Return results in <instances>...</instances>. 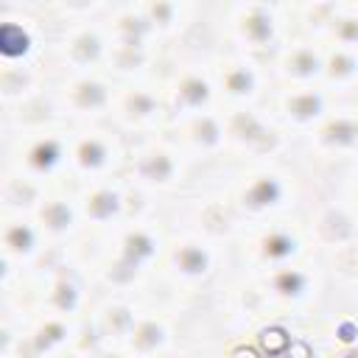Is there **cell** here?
Masks as SVG:
<instances>
[{
    "instance_id": "obj_31",
    "label": "cell",
    "mask_w": 358,
    "mask_h": 358,
    "mask_svg": "<svg viewBox=\"0 0 358 358\" xmlns=\"http://www.w3.org/2000/svg\"><path fill=\"white\" fill-rule=\"evenodd\" d=\"M112 34L115 45H165V39L159 36V31L154 28V22L148 20V14L143 11L140 0H115V6L109 8V14L103 17Z\"/></svg>"
},
{
    "instance_id": "obj_34",
    "label": "cell",
    "mask_w": 358,
    "mask_h": 358,
    "mask_svg": "<svg viewBox=\"0 0 358 358\" xmlns=\"http://www.w3.org/2000/svg\"><path fill=\"white\" fill-rule=\"evenodd\" d=\"M322 87L336 98L358 95V48L350 45H327Z\"/></svg>"
},
{
    "instance_id": "obj_18",
    "label": "cell",
    "mask_w": 358,
    "mask_h": 358,
    "mask_svg": "<svg viewBox=\"0 0 358 358\" xmlns=\"http://www.w3.org/2000/svg\"><path fill=\"white\" fill-rule=\"evenodd\" d=\"M182 352V308L176 296L148 291L143 313L123 347V358H162Z\"/></svg>"
},
{
    "instance_id": "obj_6",
    "label": "cell",
    "mask_w": 358,
    "mask_h": 358,
    "mask_svg": "<svg viewBox=\"0 0 358 358\" xmlns=\"http://www.w3.org/2000/svg\"><path fill=\"white\" fill-rule=\"evenodd\" d=\"M313 252L316 249L302 213L268 221H246L232 241V260L252 271H271Z\"/></svg>"
},
{
    "instance_id": "obj_29",
    "label": "cell",
    "mask_w": 358,
    "mask_h": 358,
    "mask_svg": "<svg viewBox=\"0 0 358 358\" xmlns=\"http://www.w3.org/2000/svg\"><path fill=\"white\" fill-rule=\"evenodd\" d=\"M168 131L173 134V140L182 145V151L196 165L229 157L227 154V117H224V109H207V112L176 117V120H171Z\"/></svg>"
},
{
    "instance_id": "obj_11",
    "label": "cell",
    "mask_w": 358,
    "mask_h": 358,
    "mask_svg": "<svg viewBox=\"0 0 358 358\" xmlns=\"http://www.w3.org/2000/svg\"><path fill=\"white\" fill-rule=\"evenodd\" d=\"M148 291H95V299L84 316V333L78 355H120L140 313Z\"/></svg>"
},
{
    "instance_id": "obj_30",
    "label": "cell",
    "mask_w": 358,
    "mask_h": 358,
    "mask_svg": "<svg viewBox=\"0 0 358 358\" xmlns=\"http://www.w3.org/2000/svg\"><path fill=\"white\" fill-rule=\"evenodd\" d=\"M53 73L48 67L0 64V115H14L45 98Z\"/></svg>"
},
{
    "instance_id": "obj_23",
    "label": "cell",
    "mask_w": 358,
    "mask_h": 358,
    "mask_svg": "<svg viewBox=\"0 0 358 358\" xmlns=\"http://www.w3.org/2000/svg\"><path fill=\"white\" fill-rule=\"evenodd\" d=\"M310 352L350 355L358 352V302L341 291H330L327 299L308 316Z\"/></svg>"
},
{
    "instance_id": "obj_7",
    "label": "cell",
    "mask_w": 358,
    "mask_h": 358,
    "mask_svg": "<svg viewBox=\"0 0 358 358\" xmlns=\"http://www.w3.org/2000/svg\"><path fill=\"white\" fill-rule=\"evenodd\" d=\"M218 22L229 48L268 59L294 31V14L282 0H218Z\"/></svg>"
},
{
    "instance_id": "obj_27",
    "label": "cell",
    "mask_w": 358,
    "mask_h": 358,
    "mask_svg": "<svg viewBox=\"0 0 358 358\" xmlns=\"http://www.w3.org/2000/svg\"><path fill=\"white\" fill-rule=\"evenodd\" d=\"M327 42L294 31L266 62L274 84H322Z\"/></svg>"
},
{
    "instance_id": "obj_4",
    "label": "cell",
    "mask_w": 358,
    "mask_h": 358,
    "mask_svg": "<svg viewBox=\"0 0 358 358\" xmlns=\"http://www.w3.org/2000/svg\"><path fill=\"white\" fill-rule=\"evenodd\" d=\"M0 165L17 168L48 185L70 179V126L62 120H0Z\"/></svg>"
},
{
    "instance_id": "obj_15",
    "label": "cell",
    "mask_w": 358,
    "mask_h": 358,
    "mask_svg": "<svg viewBox=\"0 0 358 358\" xmlns=\"http://www.w3.org/2000/svg\"><path fill=\"white\" fill-rule=\"evenodd\" d=\"M129 159V137L109 120L70 126V179L92 182L120 176Z\"/></svg>"
},
{
    "instance_id": "obj_5",
    "label": "cell",
    "mask_w": 358,
    "mask_h": 358,
    "mask_svg": "<svg viewBox=\"0 0 358 358\" xmlns=\"http://www.w3.org/2000/svg\"><path fill=\"white\" fill-rule=\"evenodd\" d=\"M95 280L81 263L76 243L53 246L45 263L31 274V305L34 310L62 313L84 319L95 299Z\"/></svg>"
},
{
    "instance_id": "obj_22",
    "label": "cell",
    "mask_w": 358,
    "mask_h": 358,
    "mask_svg": "<svg viewBox=\"0 0 358 358\" xmlns=\"http://www.w3.org/2000/svg\"><path fill=\"white\" fill-rule=\"evenodd\" d=\"M316 255L358 241V207L338 190H316L302 210Z\"/></svg>"
},
{
    "instance_id": "obj_2",
    "label": "cell",
    "mask_w": 358,
    "mask_h": 358,
    "mask_svg": "<svg viewBox=\"0 0 358 358\" xmlns=\"http://www.w3.org/2000/svg\"><path fill=\"white\" fill-rule=\"evenodd\" d=\"M313 193L316 187L310 176L294 157L268 162H238L229 182V199L243 221L296 215L305 210Z\"/></svg>"
},
{
    "instance_id": "obj_25",
    "label": "cell",
    "mask_w": 358,
    "mask_h": 358,
    "mask_svg": "<svg viewBox=\"0 0 358 358\" xmlns=\"http://www.w3.org/2000/svg\"><path fill=\"white\" fill-rule=\"evenodd\" d=\"M296 154L333 162L358 157V95L338 98L330 115L310 134L296 140Z\"/></svg>"
},
{
    "instance_id": "obj_21",
    "label": "cell",
    "mask_w": 358,
    "mask_h": 358,
    "mask_svg": "<svg viewBox=\"0 0 358 358\" xmlns=\"http://www.w3.org/2000/svg\"><path fill=\"white\" fill-rule=\"evenodd\" d=\"M213 67H215V81H218L224 109L260 106V103H266L268 92L274 90V78H271L268 62L263 56H255V53L227 45L213 59Z\"/></svg>"
},
{
    "instance_id": "obj_3",
    "label": "cell",
    "mask_w": 358,
    "mask_h": 358,
    "mask_svg": "<svg viewBox=\"0 0 358 358\" xmlns=\"http://www.w3.org/2000/svg\"><path fill=\"white\" fill-rule=\"evenodd\" d=\"M232 266V246L196 235L168 232L165 252L157 268V291L185 299L210 291Z\"/></svg>"
},
{
    "instance_id": "obj_13",
    "label": "cell",
    "mask_w": 358,
    "mask_h": 358,
    "mask_svg": "<svg viewBox=\"0 0 358 358\" xmlns=\"http://www.w3.org/2000/svg\"><path fill=\"white\" fill-rule=\"evenodd\" d=\"M117 81L106 70L53 73L48 87V106L56 120L67 126H84L109 120Z\"/></svg>"
},
{
    "instance_id": "obj_38",
    "label": "cell",
    "mask_w": 358,
    "mask_h": 358,
    "mask_svg": "<svg viewBox=\"0 0 358 358\" xmlns=\"http://www.w3.org/2000/svg\"><path fill=\"white\" fill-rule=\"evenodd\" d=\"M201 3H218V0H201Z\"/></svg>"
},
{
    "instance_id": "obj_9",
    "label": "cell",
    "mask_w": 358,
    "mask_h": 358,
    "mask_svg": "<svg viewBox=\"0 0 358 358\" xmlns=\"http://www.w3.org/2000/svg\"><path fill=\"white\" fill-rule=\"evenodd\" d=\"M159 218L168 232H196L229 246L246 224L238 215L229 190L215 187H185L176 196L162 199Z\"/></svg>"
},
{
    "instance_id": "obj_14",
    "label": "cell",
    "mask_w": 358,
    "mask_h": 358,
    "mask_svg": "<svg viewBox=\"0 0 358 358\" xmlns=\"http://www.w3.org/2000/svg\"><path fill=\"white\" fill-rule=\"evenodd\" d=\"M159 84L171 109V120L207 109H224L213 59L168 48V59L159 70Z\"/></svg>"
},
{
    "instance_id": "obj_12",
    "label": "cell",
    "mask_w": 358,
    "mask_h": 358,
    "mask_svg": "<svg viewBox=\"0 0 358 358\" xmlns=\"http://www.w3.org/2000/svg\"><path fill=\"white\" fill-rule=\"evenodd\" d=\"M257 274H260V282H263L271 310L280 316L308 319L333 291L330 274L316 252L302 260H294L288 266H280L271 271H257Z\"/></svg>"
},
{
    "instance_id": "obj_17",
    "label": "cell",
    "mask_w": 358,
    "mask_h": 358,
    "mask_svg": "<svg viewBox=\"0 0 358 358\" xmlns=\"http://www.w3.org/2000/svg\"><path fill=\"white\" fill-rule=\"evenodd\" d=\"M109 123L117 126L129 140L165 131L171 126V109L159 84V76L117 81Z\"/></svg>"
},
{
    "instance_id": "obj_16",
    "label": "cell",
    "mask_w": 358,
    "mask_h": 358,
    "mask_svg": "<svg viewBox=\"0 0 358 358\" xmlns=\"http://www.w3.org/2000/svg\"><path fill=\"white\" fill-rule=\"evenodd\" d=\"M112 34L106 20H53L50 73L106 70Z\"/></svg>"
},
{
    "instance_id": "obj_20",
    "label": "cell",
    "mask_w": 358,
    "mask_h": 358,
    "mask_svg": "<svg viewBox=\"0 0 358 358\" xmlns=\"http://www.w3.org/2000/svg\"><path fill=\"white\" fill-rule=\"evenodd\" d=\"M53 243L31 213H0V285L25 280L50 255Z\"/></svg>"
},
{
    "instance_id": "obj_10",
    "label": "cell",
    "mask_w": 358,
    "mask_h": 358,
    "mask_svg": "<svg viewBox=\"0 0 358 358\" xmlns=\"http://www.w3.org/2000/svg\"><path fill=\"white\" fill-rule=\"evenodd\" d=\"M227 117V154L235 162H268L288 159L296 151V137L260 106H229Z\"/></svg>"
},
{
    "instance_id": "obj_28",
    "label": "cell",
    "mask_w": 358,
    "mask_h": 358,
    "mask_svg": "<svg viewBox=\"0 0 358 358\" xmlns=\"http://www.w3.org/2000/svg\"><path fill=\"white\" fill-rule=\"evenodd\" d=\"M81 333H84V319L62 316V313H48V310H34L31 322L25 327L22 358L78 355Z\"/></svg>"
},
{
    "instance_id": "obj_33",
    "label": "cell",
    "mask_w": 358,
    "mask_h": 358,
    "mask_svg": "<svg viewBox=\"0 0 358 358\" xmlns=\"http://www.w3.org/2000/svg\"><path fill=\"white\" fill-rule=\"evenodd\" d=\"M48 187L50 185L36 176L0 165V213H31L34 215Z\"/></svg>"
},
{
    "instance_id": "obj_35",
    "label": "cell",
    "mask_w": 358,
    "mask_h": 358,
    "mask_svg": "<svg viewBox=\"0 0 358 358\" xmlns=\"http://www.w3.org/2000/svg\"><path fill=\"white\" fill-rule=\"evenodd\" d=\"M115 0H48L53 20H103Z\"/></svg>"
},
{
    "instance_id": "obj_24",
    "label": "cell",
    "mask_w": 358,
    "mask_h": 358,
    "mask_svg": "<svg viewBox=\"0 0 358 358\" xmlns=\"http://www.w3.org/2000/svg\"><path fill=\"white\" fill-rule=\"evenodd\" d=\"M336 101L338 98L322 84H274L266 98V106L299 140L330 115Z\"/></svg>"
},
{
    "instance_id": "obj_26",
    "label": "cell",
    "mask_w": 358,
    "mask_h": 358,
    "mask_svg": "<svg viewBox=\"0 0 358 358\" xmlns=\"http://www.w3.org/2000/svg\"><path fill=\"white\" fill-rule=\"evenodd\" d=\"M34 215L53 246H73L87 235V221L76 179L53 182Z\"/></svg>"
},
{
    "instance_id": "obj_1",
    "label": "cell",
    "mask_w": 358,
    "mask_h": 358,
    "mask_svg": "<svg viewBox=\"0 0 358 358\" xmlns=\"http://www.w3.org/2000/svg\"><path fill=\"white\" fill-rule=\"evenodd\" d=\"M168 229L159 215L131 218L109 229H90L76 252L103 291H151L165 252Z\"/></svg>"
},
{
    "instance_id": "obj_37",
    "label": "cell",
    "mask_w": 358,
    "mask_h": 358,
    "mask_svg": "<svg viewBox=\"0 0 358 358\" xmlns=\"http://www.w3.org/2000/svg\"><path fill=\"white\" fill-rule=\"evenodd\" d=\"M327 3H333V0H282V6L294 14V20H299V17H305V14H313V11L324 8Z\"/></svg>"
},
{
    "instance_id": "obj_32",
    "label": "cell",
    "mask_w": 358,
    "mask_h": 358,
    "mask_svg": "<svg viewBox=\"0 0 358 358\" xmlns=\"http://www.w3.org/2000/svg\"><path fill=\"white\" fill-rule=\"evenodd\" d=\"M140 6L165 39V45H176L207 8V3L201 0H140Z\"/></svg>"
},
{
    "instance_id": "obj_19",
    "label": "cell",
    "mask_w": 358,
    "mask_h": 358,
    "mask_svg": "<svg viewBox=\"0 0 358 358\" xmlns=\"http://www.w3.org/2000/svg\"><path fill=\"white\" fill-rule=\"evenodd\" d=\"M53 17L34 8L0 11V64L50 70Z\"/></svg>"
},
{
    "instance_id": "obj_8",
    "label": "cell",
    "mask_w": 358,
    "mask_h": 358,
    "mask_svg": "<svg viewBox=\"0 0 358 358\" xmlns=\"http://www.w3.org/2000/svg\"><path fill=\"white\" fill-rule=\"evenodd\" d=\"M193 165L196 162L182 151L173 134L165 129L148 137L129 140V159H126L123 176L134 187L157 199H168L187 187Z\"/></svg>"
},
{
    "instance_id": "obj_36",
    "label": "cell",
    "mask_w": 358,
    "mask_h": 358,
    "mask_svg": "<svg viewBox=\"0 0 358 358\" xmlns=\"http://www.w3.org/2000/svg\"><path fill=\"white\" fill-rule=\"evenodd\" d=\"M333 190L344 193V196L358 207V157L341 162V168H338V179H336Z\"/></svg>"
}]
</instances>
